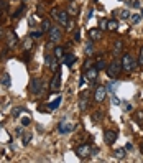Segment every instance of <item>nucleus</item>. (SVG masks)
<instances>
[{
  "mask_svg": "<svg viewBox=\"0 0 143 163\" xmlns=\"http://www.w3.org/2000/svg\"><path fill=\"white\" fill-rule=\"evenodd\" d=\"M140 17H141V18H143V10H140Z\"/></svg>",
  "mask_w": 143,
  "mask_h": 163,
  "instance_id": "09e8293b",
  "label": "nucleus"
},
{
  "mask_svg": "<svg viewBox=\"0 0 143 163\" xmlns=\"http://www.w3.org/2000/svg\"><path fill=\"white\" fill-rule=\"evenodd\" d=\"M117 88H118V84H117V82H110V84L107 86V91H109L110 94H115V91H117Z\"/></svg>",
  "mask_w": 143,
  "mask_h": 163,
  "instance_id": "7c9ffc66",
  "label": "nucleus"
},
{
  "mask_svg": "<svg viewBox=\"0 0 143 163\" xmlns=\"http://www.w3.org/2000/svg\"><path fill=\"white\" fill-rule=\"evenodd\" d=\"M87 104H89V92H82L81 94V99H79V109L81 110H86L87 109Z\"/></svg>",
  "mask_w": 143,
  "mask_h": 163,
  "instance_id": "4468645a",
  "label": "nucleus"
},
{
  "mask_svg": "<svg viewBox=\"0 0 143 163\" xmlns=\"http://www.w3.org/2000/svg\"><path fill=\"white\" fill-rule=\"evenodd\" d=\"M69 2H76V0H69Z\"/></svg>",
  "mask_w": 143,
  "mask_h": 163,
  "instance_id": "3c124183",
  "label": "nucleus"
},
{
  "mask_svg": "<svg viewBox=\"0 0 143 163\" xmlns=\"http://www.w3.org/2000/svg\"><path fill=\"white\" fill-rule=\"evenodd\" d=\"M17 41H18V36H17V33H15V32H13V33H10L8 36H7V46H8V48L15 46V45H17Z\"/></svg>",
  "mask_w": 143,
  "mask_h": 163,
  "instance_id": "2eb2a0df",
  "label": "nucleus"
},
{
  "mask_svg": "<svg viewBox=\"0 0 143 163\" xmlns=\"http://www.w3.org/2000/svg\"><path fill=\"white\" fill-rule=\"evenodd\" d=\"M141 152H143V143H141Z\"/></svg>",
  "mask_w": 143,
  "mask_h": 163,
  "instance_id": "8fccbe9b",
  "label": "nucleus"
},
{
  "mask_svg": "<svg viewBox=\"0 0 143 163\" xmlns=\"http://www.w3.org/2000/svg\"><path fill=\"white\" fill-rule=\"evenodd\" d=\"M59 88H61V72H59V68L54 71L53 78H51V82H50V92L51 94H58L59 92Z\"/></svg>",
  "mask_w": 143,
  "mask_h": 163,
  "instance_id": "7ed1b4c3",
  "label": "nucleus"
},
{
  "mask_svg": "<svg viewBox=\"0 0 143 163\" xmlns=\"http://www.w3.org/2000/svg\"><path fill=\"white\" fill-rule=\"evenodd\" d=\"M53 54L58 58V60H62V58H64V50H62L61 46H56V48H54V51H53Z\"/></svg>",
  "mask_w": 143,
  "mask_h": 163,
  "instance_id": "a878e982",
  "label": "nucleus"
},
{
  "mask_svg": "<svg viewBox=\"0 0 143 163\" xmlns=\"http://www.w3.org/2000/svg\"><path fill=\"white\" fill-rule=\"evenodd\" d=\"M107 23H109V20H100V22H99V28L100 30H107Z\"/></svg>",
  "mask_w": 143,
  "mask_h": 163,
  "instance_id": "c9c22d12",
  "label": "nucleus"
},
{
  "mask_svg": "<svg viewBox=\"0 0 143 163\" xmlns=\"http://www.w3.org/2000/svg\"><path fill=\"white\" fill-rule=\"evenodd\" d=\"M78 5H76V2H69V7H68V10L66 12L69 13V15H78Z\"/></svg>",
  "mask_w": 143,
  "mask_h": 163,
  "instance_id": "a211bd4d",
  "label": "nucleus"
},
{
  "mask_svg": "<svg viewBox=\"0 0 143 163\" xmlns=\"http://www.w3.org/2000/svg\"><path fill=\"white\" fill-rule=\"evenodd\" d=\"M118 137V132L114 130V129H105L104 130V140H105L107 145H112Z\"/></svg>",
  "mask_w": 143,
  "mask_h": 163,
  "instance_id": "0eeeda50",
  "label": "nucleus"
},
{
  "mask_svg": "<svg viewBox=\"0 0 143 163\" xmlns=\"http://www.w3.org/2000/svg\"><path fill=\"white\" fill-rule=\"evenodd\" d=\"M0 15H2V12H0Z\"/></svg>",
  "mask_w": 143,
  "mask_h": 163,
  "instance_id": "5fc2aeb1",
  "label": "nucleus"
},
{
  "mask_svg": "<svg viewBox=\"0 0 143 163\" xmlns=\"http://www.w3.org/2000/svg\"><path fill=\"white\" fill-rule=\"evenodd\" d=\"M31 46H33V38H31V36L25 38V41H23V50H25V51H30Z\"/></svg>",
  "mask_w": 143,
  "mask_h": 163,
  "instance_id": "412c9836",
  "label": "nucleus"
},
{
  "mask_svg": "<svg viewBox=\"0 0 143 163\" xmlns=\"http://www.w3.org/2000/svg\"><path fill=\"white\" fill-rule=\"evenodd\" d=\"M89 38L92 41H99L102 38V30L100 28H89Z\"/></svg>",
  "mask_w": 143,
  "mask_h": 163,
  "instance_id": "ddd939ff",
  "label": "nucleus"
},
{
  "mask_svg": "<svg viewBox=\"0 0 143 163\" xmlns=\"http://www.w3.org/2000/svg\"><path fill=\"white\" fill-rule=\"evenodd\" d=\"M50 30H51L50 20H43V22H41V32H50Z\"/></svg>",
  "mask_w": 143,
  "mask_h": 163,
  "instance_id": "cd10ccee",
  "label": "nucleus"
},
{
  "mask_svg": "<svg viewBox=\"0 0 143 163\" xmlns=\"http://www.w3.org/2000/svg\"><path fill=\"white\" fill-rule=\"evenodd\" d=\"M59 104H61V96H58V97L54 99L53 102L48 104V110H56L58 107H59Z\"/></svg>",
  "mask_w": 143,
  "mask_h": 163,
  "instance_id": "f3484780",
  "label": "nucleus"
},
{
  "mask_svg": "<svg viewBox=\"0 0 143 163\" xmlns=\"http://www.w3.org/2000/svg\"><path fill=\"white\" fill-rule=\"evenodd\" d=\"M23 2H26V0H23Z\"/></svg>",
  "mask_w": 143,
  "mask_h": 163,
  "instance_id": "864d4df0",
  "label": "nucleus"
},
{
  "mask_svg": "<svg viewBox=\"0 0 143 163\" xmlns=\"http://www.w3.org/2000/svg\"><path fill=\"white\" fill-rule=\"evenodd\" d=\"M96 68L99 69V71L105 68V60H104V56H99V58H97V61H96Z\"/></svg>",
  "mask_w": 143,
  "mask_h": 163,
  "instance_id": "bb28decb",
  "label": "nucleus"
},
{
  "mask_svg": "<svg viewBox=\"0 0 143 163\" xmlns=\"http://www.w3.org/2000/svg\"><path fill=\"white\" fill-rule=\"evenodd\" d=\"M107 30H110V32H117V30H118V22H117V20H109V23H107Z\"/></svg>",
  "mask_w": 143,
  "mask_h": 163,
  "instance_id": "aec40b11",
  "label": "nucleus"
},
{
  "mask_svg": "<svg viewBox=\"0 0 143 163\" xmlns=\"http://www.w3.org/2000/svg\"><path fill=\"white\" fill-rule=\"evenodd\" d=\"M112 104H114V106H122V100L118 99L115 94H112Z\"/></svg>",
  "mask_w": 143,
  "mask_h": 163,
  "instance_id": "e433bc0d",
  "label": "nucleus"
},
{
  "mask_svg": "<svg viewBox=\"0 0 143 163\" xmlns=\"http://www.w3.org/2000/svg\"><path fill=\"white\" fill-rule=\"evenodd\" d=\"M74 28V22H72V20H69L68 23H66V30H72Z\"/></svg>",
  "mask_w": 143,
  "mask_h": 163,
  "instance_id": "ea45409f",
  "label": "nucleus"
},
{
  "mask_svg": "<svg viewBox=\"0 0 143 163\" xmlns=\"http://www.w3.org/2000/svg\"><path fill=\"white\" fill-rule=\"evenodd\" d=\"M30 91L33 94H38L40 96L43 92V82H41L40 78H31V82H30Z\"/></svg>",
  "mask_w": 143,
  "mask_h": 163,
  "instance_id": "39448f33",
  "label": "nucleus"
},
{
  "mask_svg": "<svg viewBox=\"0 0 143 163\" xmlns=\"http://www.w3.org/2000/svg\"><path fill=\"white\" fill-rule=\"evenodd\" d=\"M0 82H2V86L8 88V86H10V76H8V74H3V78L0 79Z\"/></svg>",
  "mask_w": 143,
  "mask_h": 163,
  "instance_id": "2f4dec72",
  "label": "nucleus"
},
{
  "mask_svg": "<svg viewBox=\"0 0 143 163\" xmlns=\"http://www.w3.org/2000/svg\"><path fill=\"white\" fill-rule=\"evenodd\" d=\"M114 157L117 158V160H123L125 158V148H117V150L114 152Z\"/></svg>",
  "mask_w": 143,
  "mask_h": 163,
  "instance_id": "5701e85b",
  "label": "nucleus"
},
{
  "mask_svg": "<svg viewBox=\"0 0 143 163\" xmlns=\"http://www.w3.org/2000/svg\"><path fill=\"white\" fill-rule=\"evenodd\" d=\"M58 58L56 56H51L50 53H46V56H44V63H46V66L48 68H51L53 71H56L58 69Z\"/></svg>",
  "mask_w": 143,
  "mask_h": 163,
  "instance_id": "f8f14e48",
  "label": "nucleus"
},
{
  "mask_svg": "<svg viewBox=\"0 0 143 163\" xmlns=\"http://www.w3.org/2000/svg\"><path fill=\"white\" fill-rule=\"evenodd\" d=\"M97 72H99V69H97L96 66H90L89 69H86V72H84L86 81L90 82V84H94V82H96V79H97Z\"/></svg>",
  "mask_w": 143,
  "mask_h": 163,
  "instance_id": "6e6552de",
  "label": "nucleus"
},
{
  "mask_svg": "<svg viewBox=\"0 0 143 163\" xmlns=\"http://www.w3.org/2000/svg\"><path fill=\"white\" fill-rule=\"evenodd\" d=\"M138 64L143 66V48L140 50V56H138Z\"/></svg>",
  "mask_w": 143,
  "mask_h": 163,
  "instance_id": "37998d69",
  "label": "nucleus"
},
{
  "mask_svg": "<svg viewBox=\"0 0 143 163\" xmlns=\"http://www.w3.org/2000/svg\"><path fill=\"white\" fill-rule=\"evenodd\" d=\"M31 138H33V134H31V132H25V134H22V143L28 145L31 142Z\"/></svg>",
  "mask_w": 143,
  "mask_h": 163,
  "instance_id": "6ab92c4d",
  "label": "nucleus"
},
{
  "mask_svg": "<svg viewBox=\"0 0 143 163\" xmlns=\"http://www.w3.org/2000/svg\"><path fill=\"white\" fill-rule=\"evenodd\" d=\"M22 112H25V107H23V106H17V107H13V109H12V117H18Z\"/></svg>",
  "mask_w": 143,
  "mask_h": 163,
  "instance_id": "b1692460",
  "label": "nucleus"
},
{
  "mask_svg": "<svg viewBox=\"0 0 143 163\" xmlns=\"http://www.w3.org/2000/svg\"><path fill=\"white\" fill-rule=\"evenodd\" d=\"M122 106H123V110H125V112H130V110L133 109L130 102H122Z\"/></svg>",
  "mask_w": 143,
  "mask_h": 163,
  "instance_id": "f704fd0d",
  "label": "nucleus"
},
{
  "mask_svg": "<svg viewBox=\"0 0 143 163\" xmlns=\"http://www.w3.org/2000/svg\"><path fill=\"white\" fill-rule=\"evenodd\" d=\"M81 40V30H76L74 32V41H79Z\"/></svg>",
  "mask_w": 143,
  "mask_h": 163,
  "instance_id": "58836bf2",
  "label": "nucleus"
},
{
  "mask_svg": "<svg viewBox=\"0 0 143 163\" xmlns=\"http://www.w3.org/2000/svg\"><path fill=\"white\" fill-rule=\"evenodd\" d=\"M128 5L130 7H140V0H132V2H128Z\"/></svg>",
  "mask_w": 143,
  "mask_h": 163,
  "instance_id": "a19ab883",
  "label": "nucleus"
},
{
  "mask_svg": "<svg viewBox=\"0 0 143 163\" xmlns=\"http://www.w3.org/2000/svg\"><path fill=\"white\" fill-rule=\"evenodd\" d=\"M135 58L132 56L130 53H127V54H123V58H122V68L125 69V71H132V69L135 68Z\"/></svg>",
  "mask_w": 143,
  "mask_h": 163,
  "instance_id": "20e7f679",
  "label": "nucleus"
},
{
  "mask_svg": "<svg viewBox=\"0 0 143 163\" xmlns=\"http://www.w3.org/2000/svg\"><path fill=\"white\" fill-rule=\"evenodd\" d=\"M122 48H123V43H122L120 40H118V41H115V45H114V54H115V56L122 53Z\"/></svg>",
  "mask_w": 143,
  "mask_h": 163,
  "instance_id": "4be33fe9",
  "label": "nucleus"
},
{
  "mask_svg": "<svg viewBox=\"0 0 143 163\" xmlns=\"http://www.w3.org/2000/svg\"><path fill=\"white\" fill-rule=\"evenodd\" d=\"M122 61H118V60H114L112 63H110L109 66H107V74H109V78H118L120 76V72H122Z\"/></svg>",
  "mask_w": 143,
  "mask_h": 163,
  "instance_id": "f257e3e1",
  "label": "nucleus"
},
{
  "mask_svg": "<svg viewBox=\"0 0 143 163\" xmlns=\"http://www.w3.org/2000/svg\"><path fill=\"white\" fill-rule=\"evenodd\" d=\"M48 35H50L51 43H58V41L61 40V30H59L58 26H51V30L48 32Z\"/></svg>",
  "mask_w": 143,
  "mask_h": 163,
  "instance_id": "9b49d317",
  "label": "nucleus"
},
{
  "mask_svg": "<svg viewBox=\"0 0 143 163\" xmlns=\"http://www.w3.org/2000/svg\"><path fill=\"white\" fill-rule=\"evenodd\" d=\"M23 10H25V7H23V5H22V7H18V10H17V12L13 13V18H18V17L23 13Z\"/></svg>",
  "mask_w": 143,
  "mask_h": 163,
  "instance_id": "72a5a7b5",
  "label": "nucleus"
},
{
  "mask_svg": "<svg viewBox=\"0 0 143 163\" xmlns=\"http://www.w3.org/2000/svg\"><path fill=\"white\" fill-rule=\"evenodd\" d=\"M76 155H78L81 160H87L89 157H92V147H90L89 143H82V145H79L78 148H76Z\"/></svg>",
  "mask_w": 143,
  "mask_h": 163,
  "instance_id": "f03ea898",
  "label": "nucleus"
},
{
  "mask_svg": "<svg viewBox=\"0 0 143 163\" xmlns=\"http://www.w3.org/2000/svg\"><path fill=\"white\" fill-rule=\"evenodd\" d=\"M41 35H43V32H41V30H38V32H31L30 36H31V38H40Z\"/></svg>",
  "mask_w": 143,
  "mask_h": 163,
  "instance_id": "4c0bfd02",
  "label": "nucleus"
},
{
  "mask_svg": "<svg viewBox=\"0 0 143 163\" xmlns=\"http://www.w3.org/2000/svg\"><path fill=\"white\" fill-rule=\"evenodd\" d=\"M140 18H141L140 15H137V13H132V15H130V23H132V25H137V23L140 22Z\"/></svg>",
  "mask_w": 143,
  "mask_h": 163,
  "instance_id": "c756f323",
  "label": "nucleus"
},
{
  "mask_svg": "<svg viewBox=\"0 0 143 163\" xmlns=\"http://www.w3.org/2000/svg\"><path fill=\"white\" fill-rule=\"evenodd\" d=\"M74 61H76V56L69 53V54H64V58L61 60V63L66 64V66H71V64H74Z\"/></svg>",
  "mask_w": 143,
  "mask_h": 163,
  "instance_id": "dca6fc26",
  "label": "nucleus"
},
{
  "mask_svg": "<svg viewBox=\"0 0 143 163\" xmlns=\"http://www.w3.org/2000/svg\"><path fill=\"white\" fill-rule=\"evenodd\" d=\"M135 117H137V120L140 124H143V112H137V115H135Z\"/></svg>",
  "mask_w": 143,
  "mask_h": 163,
  "instance_id": "79ce46f5",
  "label": "nucleus"
},
{
  "mask_svg": "<svg viewBox=\"0 0 143 163\" xmlns=\"http://www.w3.org/2000/svg\"><path fill=\"white\" fill-rule=\"evenodd\" d=\"M125 150H130V152H132V150H133V145H132L130 142H128V143L125 145Z\"/></svg>",
  "mask_w": 143,
  "mask_h": 163,
  "instance_id": "c03bdc74",
  "label": "nucleus"
},
{
  "mask_svg": "<svg viewBox=\"0 0 143 163\" xmlns=\"http://www.w3.org/2000/svg\"><path fill=\"white\" fill-rule=\"evenodd\" d=\"M118 15H120V18L127 20V18H130V15H132V13L128 12L127 8H122V10H118Z\"/></svg>",
  "mask_w": 143,
  "mask_h": 163,
  "instance_id": "c85d7f7f",
  "label": "nucleus"
},
{
  "mask_svg": "<svg viewBox=\"0 0 143 163\" xmlns=\"http://www.w3.org/2000/svg\"><path fill=\"white\" fill-rule=\"evenodd\" d=\"M94 2H99V0H94Z\"/></svg>",
  "mask_w": 143,
  "mask_h": 163,
  "instance_id": "603ef678",
  "label": "nucleus"
},
{
  "mask_svg": "<svg viewBox=\"0 0 143 163\" xmlns=\"http://www.w3.org/2000/svg\"><path fill=\"white\" fill-rule=\"evenodd\" d=\"M2 36H3V30L0 28V38H2Z\"/></svg>",
  "mask_w": 143,
  "mask_h": 163,
  "instance_id": "de8ad7c7",
  "label": "nucleus"
},
{
  "mask_svg": "<svg viewBox=\"0 0 143 163\" xmlns=\"http://www.w3.org/2000/svg\"><path fill=\"white\" fill-rule=\"evenodd\" d=\"M105 97H107V88L99 86V88L94 91V99H96V102H104Z\"/></svg>",
  "mask_w": 143,
  "mask_h": 163,
  "instance_id": "9d476101",
  "label": "nucleus"
},
{
  "mask_svg": "<svg viewBox=\"0 0 143 163\" xmlns=\"http://www.w3.org/2000/svg\"><path fill=\"white\" fill-rule=\"evenodd\" d=\"M86 54L87 56H92L94 54V45H92V40H89L86 43Z\"/></svg>",
  "mask_w": 143,
  "mask_h": 163,
  "instance_id": "393cba45",
  "label": "nucleus"
},
{
  "mask_svg": "<svg viewBox=\"0 0 143 163\" xmlns=\"http://www.w3.org/2000/svg\"><path fill=\"white\" fill-rule=\"evenodd\" d=\"M30 122H31V119H30L28 115H23V117H22V125H23V127L30 125Z\"/></svg>",
  "mask_w": 143,
  "mask_h": 163,
  "instance_id": "473e14b6",
  "label": "nucleus"
},
{
  "mask_svg": "<svg viewBox=\"0 0 143 163\" xmlns=\"http://www.w3.org/2000/svg\"><path fill=\"white\" fill-rule=\"evenodd\" d=\"M74 127H76L74 124H72V122H69V120L64 117V119H62L61 122H59L58 130H59V134H69V132H72V130H74Z\"/></svg>",
  "mask_w": 143,
  "mask_h": 163,
  "instance_id": "423d86ee",
  "label": "nucleus"
},
{
  "mask_svg": "<svg viewBox=\"0 0 143 163\" xmlns=\"http://www.w3.org/2000/svg\"><path fill=\"white\" fill-rule=\"evenodd\" d=\"M92 15H94V10L90 8V10H89V13H87V18H92Z\"/></svg>",
  "mask_w": 143,
  "mask_h": 163,
  "instance_id": "a18cd8bd",
  "label": "nucleus"
},
{
  "mask_svg": "<svg viewBox=\"0 0 143 163\" xmlns=\"http://www.w3.org/2000/svg\"><path fill=\"white\" fill-rule=\"evenodd\" d=\"M17 130V135H22V127H18V129H15Z\"/></svg>",
  "mask_w": 143,
  "mask_h": 163,
  "instance_id": "49530a36",
  "label": "nucleus"
},
{
  "mask_svg": "<svg viewBox=\"0 0 143 163\" xmlns=\"http://www.w3.org/2000/svg\"><path fill=\"white\" fill-rule=\"evenodd\" d=\"M51 15H53L54 18H56L58 22L61 23V25H66V23L69 22V18H68V15H69V13H68V12H59V10L54 8L53 12H51Z\"/></svg>",
  "mask_w": 143,
  "mask_h": 163,
  "instance_id": "1a4fd4ad",
  "label": "nucleus"
}]
</instances>
